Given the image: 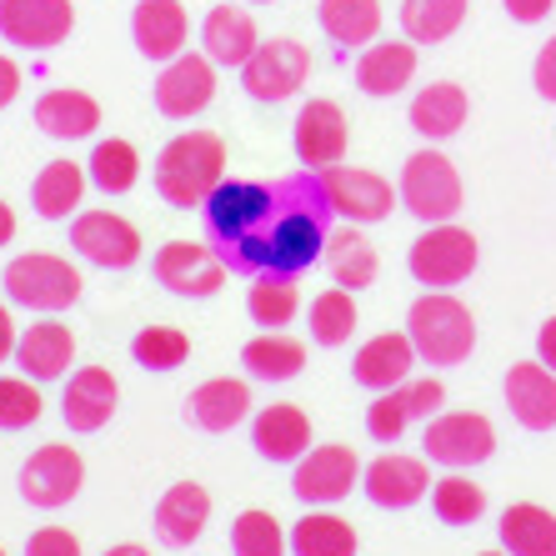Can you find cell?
Masks as SVG:
<instances>
[{
  "mask_svg": "<svg viewBox=\"0 0 556 556\" xmlns=\"http://www.w3.org/2000/svg\"><path fill=\"white\" fill-rule=\"evenodd\" d=\"M271 216L261 220L251 236L231 241L220 251L226 271L236 276H301L311 271L316 261L326 256V216H331V201H326L321 170H306V176H286V181L271 186Z\"/></svg>",
  "mask_w": 556,
  "mask_h": 556,
  "instance_id": "obj_1",
  "label": "cell"
},
{
  "mask_svg": "<svg viewBox=\"0 0 556 556\" xmlns=\"http://www.w3.org/2000/svg\"><path fill=\"white\" fill-rule=\"evenodd\" d=\"M220 181H226V141L211 130H181L155 161V191L176 211H206Z\"/></svg>",
  "mask_w": 556,
  "mask_h": 556,
  "instance_id": "obj_2",
  "label": "cell"
},
{
  "mask_svg": "<svg viewBox=\"0 0 556 556\" xmlns=\"http://www.w3.org/2000/svg\"><path fill=\"white\" fill-rule=\"evenodd\" d=\"M406 337H412L416 356L427 366H462L477 346V321L446 291H427L406 316Z\"/></svg>",
  "mask_w": 556,
  "mask_h": 556,
  "instance_id": "obj_3",
  "label": "cell"
},
{
  "mask_svg": "<svg viewBox=\"0 0 556 556\" xmlns=\"http://www.w3.org/2000/svg\"><path fill=\"white\" fill-rule=\"evenodd\" d=\"M5 286V301L26 311H65L80 301V271L65 256H51V251H30V256H15L0 276Z\"/></svg>",
  "mask_w": 556,
  "mask_h": 556,
  "instance_id": "obj_4",
  "label": "cell"
},
{
  "mask_svg": "<svg viewBox=\"0 0 556 556\" xmlns=\"http://www.w3.org/2000/svg\"><path fill=\"white\" fill-rule=\"evenodd\" d=\"M477 236L462 231V226H452V220H441V226H431L427 236H416L412 241V256H406V266H412V276L421 286H431V291H446V286H462L466 276L477 271Z\"/></svg>",
  "mask_w": 556,
  "mask_h": 556,
  "instance_id": "obj_5",
  "label": "cell"
},
{
  "mask_svg": "<svg viewBox=\"0 0 556 556\" xmlns=\"http://www.w3.org/2000/svg\"><path fill=\"white\" fill-rule=\"evenodd\" d=\"M402 206L427 226H441L462 211V176L441 151H416L402 170Z\"/></svg>",
  "mask_w": 556,
  "mask_h": 556,
  "instance_id": "obj_6",
  "label": "cell"
},
{
  "mask_svg": "<svg viewBox=\"0 0 556 556\" xmlns=\"http://www.w3.org/2000/svg\"><path fill=\"white\" fill-rule=\"evenodd\" d=\"M306 76H311V51L301 40H261L251 61L241 65V86L261 105L291 101L306 86Z\"/></svg>",
  "mask_w": 556,
  "mask_h": 556,
  "instance_id": "obj_7",
  "label": "cell"
},
{
  "mask_svg": "<svg viewBox=\"0 0 556 556\" xmlns=\"http://www.w3.org/2000/svg\"><path fill=\"white\" fill-rule=\"evenodd\" d=\"M151 271L170 296H191V301H206L226 286V261L211 247H201V241H166L155 251Z\"/></svg>",
  "mask_w": 556,
  "mask_h": 556,
  "instance_id": "obj_8",
  "label": "cell"
},
{
  "mask_svg": "<svg viewBox=\"0 0 556 556\" xmlns=\"http://www.w3.org/2000/svg\"><path fill=\"white\" fill-rule=\"evenodd\" d=\"M80 481H86V462H80L76 446H40L26 466H21V502L36 506V511H55L65 506L71 496L80 492Z\"/></svg>",
  "mask_w": 556,
  "mask_h": 556,
  "instance_id": "obj_9",
  "label": "cell"
},
{
  "mask_svg": "<svg viewBox=\"0 0 556 556\" xmlns=\"http://www.w3.org/2000/svg\"><path fill=\"white\" fill-rule=\"evenodd\" d=\"M71 247L101 271H126V266L141 261V231L116 211H86L71 226Z\"/></svg>",
  "mask_w": 556,
  "mask_h": 556,
  "instance_id": "obj_10",
  "label": "cell"
},
{
  "mask_svg": "<svg viewBox=\"0 0 556 556\" xmlns=\"http://www.w3.org/2000/svg\"><path fill=\"white\" fill-rule=\"evenodd\" d=\"M76 11L71 0H0V40L21 51H51L71 36Z\"/></svg>",
  "mask_w": 556,
  "mask_h": 556,
  "instance_id": "obj_11",
  "label": "cell"
},
{
  "mask_svg": "<svg viewBox=\"0 0 556 556\" xmlns=\"http://www.w3.org/2000/svg\"><path fill=\"white\" fill-rule=\"evenodd\" d=\"M421 446H427V456L437 466L462 471V466H481L486 456H492L496 431H492V421L477 416V412H446V416H431Z\"/></svg>",
  "mask_w": 556,
  "mask_h": 556,
  "instance_id": "obj_12",
  "label": "cell"
},
{
  "mask_svg": "<svg viewBox=\"0 0 556 556\" xmlns=\"http://www.w3.org/2000/svg\"><path fill=\"white\" fill-rule=\"evenodd\" d=\"M326 201H331V216H346L351 226H376V220L391 216V181H381L376 170L362 166H326L321 170Z\"/></svg>",
  "mask_w": 556,
  "mask_h": 556,
  "instance_id": "obj_13",
  "label": "cell"
},
{
  "mask_svg": "<svg viewBox=\"0 0 556 556\" xmlns=\"http://www.w3.org/2000/svg\"><path fill=\"white\" fill-rule=\"evenodd\" d=\"M211 96H216V61H211L206 51L201 55H176V61H166V71H161V80H155V111L170 121H191L201 116L211 105Z\"/></svg>",
  "mask_w": 556,
  "mask_h": 556,
  "instance_id": "obj_14",
  "label": "cell"
},
{
  "mask_svg": "<svg viewBox=\"0 0 556 556\" xmlns=\"http://www.w3.org/2000/svg\"><path fill=\"white\" fill-rule=\"evenodd\" d=\"M356 481H362V462H356L351 446H316L311 456L296 462L291 496L306 506H337L341 496H351Z\"/></svg>",
  "mask_w": 556,
  "mask_h": 556,
  "instance_id": "obj_15",
  "label": "cell"
},
{
  "mask_svg": "<svg viewBox=\"0 0 556 556\" xmlns=\"http://www.w3.org/2000/svg\"><path fill=\"white\" fill-rule=\"evenodd\" d=\"M271 201H276V191L261 181H220L206 201V220L220 247H231V241L256 231L261 220L271 216Z\"/></svg>",
  "mask_w": 556,
  "mask_h": 556,
  "instance_id": "obj_16",
  "label": "cell"
},
{
  "mask_svg": "<svg viewBox=\"0 0 556 556\" xmlns=\"http://www.w3.org/2000/svg\"><path fill=\"white\" fill-rule=\"evenodd\" d=\"M116 402H121V387L116 376L105 366H80L71 381H65V396H61V421L76 437H91L101 431L111 416H116Z\"/></svg>",
  "mask_w": 556,
  "mask_h": 556,
  "instance_id": "obj_17",
  "label": "cell"
},
{
  "mask_svg": "<svg viewBox=\"0 0 556 556\" xmlns=\"http://www.w3.org/2000/svg\"><path fill=\"white\" fill-rule=\"evenodd\" d=\"M341 155H346V116H341L337 101L316 96L296 116V161L306 170H326L341 166Z\"/></svg>",
  "mask_w": 556,
  "mask_h": 556,
  "instance_id": "obj_18",
  "label": "cell"
},
{
  "mask_svg": "<svg viewBox=\"0 0 556 556\" xmlns=\"http://www.w3.org/2000/svg\"><path fill=\"white\" fill-rule=\"evenodd\" d=\"M130 36H136V51L146 61H176L186 51V36H191L186 5L181 0H141L130 15Z\"/></svg>",
  "mask_w": 556,
  "mask_h": 556,
  "instance_id": "obj_19",
  "label": "cell"
},
{
  "mask_svg": "<svg viewBox=\"0 0 556 556\" xmlns=\"http://www.w3.org/2000/svg\"><path fill=\"white\" fill-rule=\"evenodd\" d=\"M362 486L371 496V506H387V511H406L427 496L431 477H427V462H416V456H376L371 466L362 471Z\"/></svg>",
  "mask_w": 556,
  "mask_h": 556,
  "instance_id": "obj_20",
  "label": "cell"
},
{
  "mask_svg": "<svg viewBox=\"0 0 556 556\" xmlns=\"http://www.w3.org/2000/svg\"><path fill=\"white\" fill-rule=\"evenodd\" d=\"M506 406L527 431L556 427V376L542 362H517L506 371Z\"/></svg>",
  "mask_w": 556,
  "mask_h": 556,
  "instance_id": "obj_21",
  "label": "cell"
},
{
  "mask_svg": "<svg viewBox=\"0 0 556 556\" xmlns=\"http://www.w3.org/2000/svg\"><path fill=\"white\" fill-rule=\"evenodd\" d=\"M71 362H76V337H71V326L40 321V326H26V331L15 337V366H21V376H30V381H61Z\"/></svg>",
  "mask_w": 556,
  "mask_h": 556,
  "instance_id": "obj_22",
  "label": "cell"
},
{
  "mask_svg": "<svg viewBox=\"0 0 556 556\" xmlns=\"http://www.w3.org/2000/svg\"><path fill=\"white\" fill-rule=\"evenodd\" d=\"M416 362H421V356H416L412 337H402V331H381V337H371L362 351H356L351 376H356V387H366V391H391L412 376Z\"/></svg>",
  "mask_w": 556,
  "mask_h": 556,
  "instance_id": "obj_23",
  "label": "cell"
},
{
  "mask_svg": "<svg viewBox=\"0 0 556 556\" xmlns=\"http://www.w3.org/2000/svg\"><path fill=\"white\" fill-rule=\"evenodd\" d=\"M211 521V496L195 481H176L161 502H155V536L166 546H191Z\"/></svg>",
  "mask_w": 556,
  "mask_h": 556,
  "instance_id": "obj_24",
  "label": "cell"
},
{
  "mask_svg": "<svg viewBox=\"0 0 556 556\" xmlns=\"http://www.w3.org/2000/svg\"><path fill=\"white\" fill-rule=\"evenodd\" d=\"M251 446L261 462H301L311 446V421L301 406H266L251 421Z\"/></svg>",
  "mask_w": 556,
  "mask_h": 556,
  "instance_id": "obj_25",
  "label": "cell"
},
{
  "mask_svg": "<svg viewBox=\"0 0 556 556\" xmlns=\"http://www.w3.org/2000/svg\"><path fill=\"white\" fill-rule=\"evenodd\" d=\"M416 76V46L412 40H381V46H366V55L356 61V86L376 101L406 91Z\"/></svg>",
  "mask_w": 556,
  "mask_h": 556,
  "instance_id": "obj_26",
  "label": "cell"
},
{
  "mask_svg": "<svg viewBox=\"0 0 556 556\" xmlns=\"http://www.w3.org/2000/svg\"><path fill=\"white\" fill-rule=\"evenodd\" d=\"M256 46H261L256 21H251L241 5H216V11L201 21V51L216 65H247Z\"/></svg>",
  "mask_w": 556,
  "mask_h": 556,
  "instance_id": "obj_27",
  "label": "cell"
},
{
  "mask_svg": "<svg viewBox=\"0 0 556 556\" xmlns=\"http://www.w3.org/2000/svg\"><path fill=\"white\" fill-rule=\"evenodd\" d=\"M186 412L201 431H231L236 421H247L251 412V387L236 381V376H216V381H201V387L186 396Z\"/></svg>",
  "mask_w": 556,
  "mask_h": 556,
  "instance_id": "obj_28",
  "label": "cell"
},
{
  "mask_svg": "<svg viewBox=\"0 0 556 556\" xmlns=\"http://www.w3.org/2000/svg\"><path fill=\"white\" fill-rule=\"evenodd\" d=\"M466 111H471V101H466V91L456 80L421 86L412 101V130L427 136V141H446V136H456L466 126Z\"/></svg>",
  "mask_w": 556,
  "mask_h": 556,
  "instance_id": "obj_29",
  "label": "cell"
},
{
  "mask_svg": "<svg viewBox=\"0 0 556 556\" xmlns=\"http://www.w3.org/2000/svg\"><path fill=\"white\" fill-rule=\"evenodd\" d=\"M36 126L51 136V141H86L96 126H101V105L86 91H46L36 101Z\"/></svg>",
  "mask_w": 556,
  "mask_h": 556,
  "instance_id": "obj_30",
  "label": "cell"
},
{
  "mask_svg": "<svg viewBox=\"0 0 556 556\" xmlns=\"http://www.w3.org/2000/svg\"><path fill=\"white\" fill-rule=\"evenodd\" d=\"M496 531H502L506 556H556V517L536 502L506 506Z\"/></svg>",
  "mask_w": 556,
  "mask_h": 556,
  "instance_id": "obj_31",
  "label": "cell"
},
{
  "mask_svg": "<svg viewBox=\"0 0 556 556\" xmlns=\"http://www.w3.org/2000/svg\"><path fill=\"white\" fill-rule=\"evenodd\" d=\"M86 170L76 166V161H51V166L36 176V186H30V206H36V216L46 220H65L71 211L80 206V195H86Z\"/></svg>",
  "mask_w": 556,
  "mask_h": 556,
  "instance_id": "obj_32",
  "label": "cell"
},
{
  "mask_svg": "<svg viewBox=\"0 0 556 556\" xmlns=\"http://www.w3.org/2000/svg\"><path fill=\"white\" fill-rule=\"evenodd\" d=\"M241 366H247L251 381H291V376H301V366H306V346L281 337V331H266V337L247 341Z\"/></svg>",
  "mask_w": 556,
  "mask_h": 556,
  "instance_id": "obj_33",
  "label": "cell"
},
{
  "mask_svg": "<svg viewBox=\"0 0 556 556\" xmlns=\"http://www.w3.org/2000/svg\"><path fill=\"white\" fill-rule=\"evenodd\" d=\"M247 311H251V321L266 326V331H281V326H291V321H296V311H301L296 276H276V271L251 276Z\"/></svg>",
  "mask_w": 556,
  "mask_h": 556,
  "instance_id": "obj_34",
  "label": "cell"
},
{
  "mask_svg": "<svg viewBox=\"0 0 556 556\" xmlns=\"http://www.w3.org/2000/svg\"><path fill=\"white\" fill-rule=\"evenodd\" d=\"M316 21L337 46H371L381 30V5L376 0H321Z\"/></svg>",
  "mask_w": 556,
  "mask_h": 556,
  "instance_id": "obj_35",
  "label": "cell"
},
{
  "mask_svg": "<svg viewBox=\"0 0 556 556\" xmlns=\"http://www.w3.org/2000/svg\"><path fill=\"white\" fill-rule=\"evenodd\" d=\"M356 531L351 521L331 517V511H306L291 527V556H356Z\"/></svg>",
  "mask_w": 556,
  "mask_h": 556,
  "instance_id": "obj_36",
  "label": "cell"
},
{
  "mask_svg": "<svg viewBox=\"0 0 556 556\" xmlns=\"http://www.w3.org/2000/svg\"><path fill=\"white\" fill-rule=\"evenodd\" d=\"M86 176H91L96 191L126 195L130 186L141 181V155H136V146H130V141H121V136H111V141H96L91 161H86Z\"/></svg>",
  "mask_w": 556,
  "mask_h": 556,
  "instance_id": "obj_37",
  "label": "cell"
},
{
  "mask_svg": "<svg viewBox=\"0 0 556 556\" xmlns=\"http://www.w3.org/2000/svg\"><path fill=\"white\" fill-rule=\"evenodd\" d=\"M326 266H331L337 286L362 291V286L376 281V247L362 231H331L326 236Z\"/></svg>",
  "mask_w": 556,
  "mask_h": 556,
  "instance_id": "obj_38",
  "label": "cell"
},
{
  "mask_svg": "<svg viewBox=\"0 0 556 556\" xmlns=\"http://www.w3.org/2000/svg\"><path fill=\"white\" fill-rule=\"evenodd\" d=\"M466 21V0H402V30L416 46H437Z\"/></svg>",
  "mask_w": 556,
  "mask_h": 556,
  "instance_id": "obj_39",
  "label": "cell"
},
{
  "mask_svg": "<svg viewBox=\"0 0 556 556\" xmlns=\"http://www.w3.org/2000/svg\"><path fill=\"white\" fill-rule=\"evenodd\" d=\"M351 331H356V301H351L346 286L321 291L311 301V341L316 346H346Z\"/></svg>",
  "mask_w": 556,
  "mask_h": 556,
  "instance_id": "obj_40",
  "label": "cell"
},
{
  "mask_svg": "<svg viewBox=\"0 0 556 556\" xmlns=\"http://www.w3.org/2000/svg\"><path fill=\"white\" fill-rule=\"evenodd\" d=\"M431 511H437L446 527H477L481 511H486V492L471 486L466 477L431 481Z\"/></svg>",
  "mask_w": 556,
  "mask_h": 556,
  "instance_id": "obj_41",
  "label": "cell"
},
{
  "mask_svg": "<svg viewBox=\"0 0 556 556\" xmlns=\"http://www.w3.org/2000/svg\"><path fill=\"white\" fill-rule=\"evenodd\" d=\"M130 356H136V366H146V371H176V366L191 356V337L176 331V326H146V331H136V341H130Z\"/></svg>",
  "mask_w": 556,
  "mask_h": 556,
  "instance_id": "obj_42",
  "label": "cell"
},
{
  "mask_svg": "<svg viewBox=\"0 0 556 556\" xmlns=\"http://www.w3.org/2000/svg\"><path fill=\"white\" fill-rule=\"evenodd\" d=\"M286 546L291 542L271 511H241L231 521V556H286Z\"/></svg>",
  "mask_w": 556,
  "mask_h": 556,
  "instance_id": "obj_43",
  "label": "cell"
},
{
  "mask_svg": "<svg viewBox=\"0 0 556 556\" xmlns=\"http://www.w3.org/2000/svg\"><path fill=\"white\" fill-rule=\"evenodd\" d=\"M40 381L30 376H0V431H26L40 421Z\"/></svg>",
  "mask_w": 556,
  "mask_h": 556,
  "instance_id": "obj_44",
  "label": "cell"
},
{
  "mask_svg": "<svg viewBox=\"0 0 556 556\" xmlns=\"http://www.w3.org/2000/svg\"><path fill=\"white\" fill-rule=\"evenodd\" d=\"M406 421H412V412H406V396L402 387L381 391L371 406H366V431H371V441H381V446H391V441H402Z\"/></svg>",
  "mask_w": 556,
  "mask_h": 556,
  "instance_id": "obj_45",
  "label": "cell"
},
{
  "mask_svg": "<svg viewBox=\"0 0 556 556\" xmlns=\"http://www.w3.org/2000/svg\"><path fill=\"white\" fill-rule=\"evenodd\" d=\"M402 396H406V412H412V416H437L441 402H446V387H441L437 376H421V381H412V376H406Z\"/></svg>",
  "mask_w": 556,
  "mask_h": 556,
  "instance_id": "obj_46",
  "label": "cell"
},
{
  "mask_svg": "<svg viewBox=\"0 0 556 556\" xmlns=\"http://www.w3.org/2000/svg\"><path fill=\"white\" fill-rule=\"evenodd\" d=\"M26 556H80V542L65 527H40L26 536Z\"/></svg>",
  "mask_w": 556,
  "mask_h": 556,
  "instance_id": "obj_47",
  "label": "cell"
},
{
  "mask_svg": "<svg viewBox=\"0 0 556 556\" xmlns=\"http://www.w3.org/2000/svg\"><path fill=\"white\" fill-rule=\"evenodd\" d=\"M531 86L542 101H556V36L546 40L542 51H536V65H531Z\"/></svg>",
  "mask_w": 556,
  "mask_h": 556,
  "instance_id": "obj_48",
  "label": "cell"
},
{
  "mask_svg": "<svg viewBox=\"0 0 556 556\" xmlns=\"http://www.w3.org/2000/svg\"><path fill=\"white\" fill-rule=\"evenodd\" d=\"M502 5H506V15H511V21H521V26H536V21H546V15H552L556 0H502Z\"/></svg>",
  "mask_w": 556,
  "mask_h": 556,
  "instance_id": "obj_49",
  "label": "cell"
},
{
  "mask_svg": "<svg viewBox=\"0 0 556 556\" xmlns=\"http://www.w3.org/2000/svg\"><path fill=\"white\" fill-rule=\"evenodd\" d=\"M21 96V65L11 61V55H0V111Z\"/></svg>",
  "mask_w": 556,
  "mask_h": 556,
  "instance_id": "obj_50",
  "label": "cell"
},
{
  "mask_svg": "<svg viewBox=\"0 0 556 556\" xmlns=\"http://www.w3.org/2000/svg\"><path fill=\"white\" fill-rule=\"evenodd\" d=\"M536 362L556 371V316L542 326V331H536Z\"/></svg>",
  "mask_w": 556,
  "mask_h": 556,
  "instance_id": "obj_51",
  "label": "cell"
},
{
  "mask_svg": "<svg viewBox=\"0 0 556 556\" xmlns=\"http://www.w3.org/2000/svg\"><path fill=\"white\" fill-rule=\"evenodd\" d=\"M5 356H15V321H11V311L0 306V362Z\"/></svg>",
  "mask_w": 556,
  "mask_h": 556,
  "instance_id": "obj_52",
  "label": "cell"
},
{
  "mask_svg": "<svg viewBox=\"0 0 556 556\" xmlns=\"http://www.w3.org/2000/svg\"><path fill=\"white\" fill-rule=\"evenodd\" d=\"M11 236H15V211L0 201V247H11Z\"/></svg>",
  "mask_w": 556,
  "mask_h": 556,
  "instance_id": "obj_53",
  "label": "cell"
},
{
  "mask_svg": "<svg viewBox=\"0 0 556 556\" xmlns=\"http://www.w3.org/2000/svg\"><path fill=\"white\" fill-rule=\"evenodd\" d=\"M101 556H151V552L136 546V542H121V546H111V552H101Z\"/></svg>",
  "mask_w": 556,
  "mask_h": 556,
  "instance_id": "obj_54",
  "label": "cell"
},
{
  "mask_svg": "<svg viewBox=\"0 0 556 556\" xmlns=\"http://www.w3.org/2000/svg\"><path fill=\"white\" fill-rule=\"evenodd\" d=\"M481 556H502V552H481Z\"/></svg>",
  "mask_w": 556,
  "mask_h": 556,
  "instance_id": "obj_55",
  "label": "cell"
},
{
  "mask_svg": "<svg viewBox=\"0 0 556 556\" xmlns=\"http://www.w3.org/2000/svg\"><path fill=\"white\" fill-rule=\"evenodd\" d=\"M251 5H266V0H251Z\"/></svg>",
  "mask_w": 556,
  "mask_h": 556,
  "instance_id": "obj_56",
  "label": "cell"
},
{
  "mask_svg": "<svg viewBox=\"0 0 556 556\" xmlns=\"http://www.w3.org/2000/svg\"><path fill=\"white\" fill-rule=\"evenodd\" d=\"M0 556H5V546H0Z\"/></svg>",
  "mask_w": 556,
  "mask_h": 556,
  "instance_id": "obj_57",
  "label": "cell"
}]
</instances>
